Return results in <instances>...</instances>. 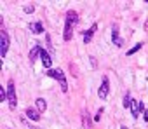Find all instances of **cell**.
Segmentation results:
<instances>
[{
  "instance_id": "2e32d148",
  "label": "cell",
  "mask_w": 148,
  "mask_h": 129,
  "mask_svg": "<svg viewBox=\"0 0 148 129\" xmlns=\"http://www.w3.org/2000/svg\"><path fill=\"white\" fill-rule=\"evenodd\" d=\"M82 124H84V129H91V119H89L87 112L82 113Z\"/></svg>"
},
{
  "instance_id": "7a4b0ae2",
  "label": "cell",
  "mask_w": 148,
  "mask_h": 129,
  "mask_svg": "<svg viewBox=\"0 0 148 129\" xmlns=\"http://www.w3.org/2000/svg\"><path fill=\"white\" fill-rule=\"evenodd\" d=\"M45 75L51 77V79H54V80H58L59 86H61V91H63V93H68V82H66V77H64V73H63V70L52 68V70H47Z\"/></svg>"
},
{
  "instance_id": "d6986e66",
  "label": "cell",
  "mask_w": 148,
  "mask_h": 129,
  "mask_svg": "<svg viewBox=\"0 0 148 129\" xmlns=\"http://www.w3.org/2000/svg\"><path fill=\"white\" fill-rule=\"evenodd\" d=\"M23 11H25L26 14H33V12H35V5H33V4H28V5L23 7Z\"/></svg>"
},
{
  "instance_id": "30bf717a",
  "label": "cell",
  "mask_w": 148,
  "mask_h": 129,
  "mask_svg": "<svg viewBox=\"0 0 148 129\" xmlns=\"http://www.w3.org/2000/svg\"><path fill=\"white\" fill-rule=\"evenodd\" d=\"M96 30H98V25L94 23V25H91V28H89V30L82 32V38H84V44H89V42L92 40V37H94V33H96Z\"/></svg>"
},
{
  "instance_id": "8992f818",
  "label": "cell",
  "mask_w": 148,
  "mask_h": 129,
  "mask_svg": "<svg viewBox=\"0 0 148 129\" xmlns=\"http://www.w3.org/2000/svg\"><path fill=\"white\" fill-rule=\"evenodd\" d=\"M108 93H110V79L105 75L103 80H101V86H99V89H98V96H99L101 99H106V98H108Z\"/></svg>"
},
{
  "instance_id": "9c48e42d",
  "label": "cell",
  "mask_w": 148,
  "mask_h": 129,
  "mask_svg": "<svg viewBox=\"0 0 148 129\" xmlns=\"http://www.w3.org/2000/svg\"><path fill=\"white\" fill-rule=\"evenodd\" d=\"M40 51H42V45H40L38 42H35V44L32 45L30 52H28V59H30V63H32V64L37 61V58H40Z\"/></svg>"
},
{
  "instance_id": "ac0fdd59",
  "label": "cell",
  "mask_w": 148,
  "mask_h": 129,
  "mask_svg": "<svg viewBox=\"0 0 148 129\" xmlns=\"http://www.w3.org/2000/svg\"><path fill=\"white\" fill-rule=\"evenodd\" d=\"M0 101H7V89H4V86H0Z\"/></svg>"
},
{
  "instance_id": "44dd1931",
  "label": "cell",
  "mask_w": 148,
  "mask_h": 129,
  "mask_svg": "<svg viewBox=\"0 0 148 129\" xmlns=\"http://www.w3.org/2000/svg\"><path fill=\"white\" fill-rule=\"evenodd\" d=\"M143 120H145V122H148V110H145V112H143Z\"/></svg>"
},
{
  "instance_id": "277c9868",
  "label": "cell",
  "mask_w": 148,
  "mask_h": 129,
  "mask_svg": "<svg viewBox=\"0 0 148 129\" xmlns=\"http://www.w3.org/2000/svg\"><path fill=\"white\" fill-rule=\"evenodd\" d=\"M9 47H11V37L5 30H2V33H0V58L2 59L7 56Z\"/></svg>"
},
{
  "instance_id": "ba28073f",
  "label": "cell",
  "mask_w": 148,
  "mask_h": 129,
  "mask_svg": "<svg viewBox=\"0 0 148 129\" xmlns=\"http://www.w3.org/2000/svg\"><path fill=\"white\" fill-rule=\"evenodd\" d=\"M40 61H42V64H44L45 70H52V58H51V54L47 52V49H44V47H42V51H40Z\"/></svg>"
},
{
  "instance_id": "9a60e30c",
  "label": "cell",
  "mask_w": 148,
  "mask_h": 129,
  "mask_svg": "<svg viewBox=\"0 0 148 129\" xmlns=\"http://www.w3.org/2000/svg\"><path fill=\"white\" fill-rule=\"evenodd\" d=\"M141 47H143V42H138L136 45H132V47H131V49H129V51L125 52V56H132V54H136V52H138V51H139Z\"/></svg>"
},
{
  "instance_id": "4fadbf2b",
  "label": "cell",
  "mask_w": 148,
  "mask_h": 129,
  "mask_svg": "<svg viewBox=\"0 0 148 129\" xmlns=\"http://www.w3.org/2000/svg\"><path fill=\"white\" fill-rule=\"evenodd\" d=\"M35 105H37V110H38L40 113H44V112L47 110V103H45L44 98H37V99H35Z\"/></svg>"
},
{
  "instance_id": "7402d4cb",
  "label": "cell",
  "mask_w": 148,
  "mask_h": 129,
  "mask_svg": "<svg viewBox=\"0 0 148 129\" xmlns=\"http://www.w3.org/2000/svg\"><path fill=\"white\" fill-rule=\"evenodd\" d=\"M120 129H127V127H125V126H122V127H120Z\"/></svg>"
},
{
  "instance_id": "8fae6325",
  "label": "cell",
  "mask_w": 148,
  "mask_h": 129,
  "mask_svg": "<svg viewBox=\"0 0 148 129\" xmlns=\"http://www.w3.org/2000/svg\"><path fill=\"white\" fill-rule=\"evenodd\" d=\"M28 28H30V32H32V33H35V35H40V33H44V32H45L40 21H35V23H30V25H28Z\"/></svg>"
},
{
  "instance_id": "e0dca14e",
  "label": "cell",
  "mask_w": 148,
  "mask_h": 129,
  "mask_svg": "<svg viewBox=\"0 0 148 129\" xmlns=\"http://www.w3.org/2000/svg\"><path fill=\"white\" fill-rule=\"evenodd\" d=\"M45 45H47V52L52 54V52H54V47H52V44H51V35H49V33H45Z\"/></svg>"
},
{
  "instance_id": "3957f363",
  "label": "cell",
  "mask_w": 148,
  "mask_h": 129,
  "mask_svg": "<svg viewBox=\"0 0 148 129\" xmlns=\"http://www.w3.org/2000/svg\"><path fill=\"white\" fill-rule=\"evenodd\" d=\"M7 101H9V108L16 110V106H18V96H16V87H14V80L12 79L7 82Z\"/></svg>"
},
{
  "instance_id": "52a82bcc",
  "label": "cell",
  "mask_w": 148,
  "mask_h": 129,
  "mask_svg": "<svg viewBox=\"0 0 148 129\" xmlns=\"http://www.w3.org/2000/svg\"><path fill=\"white\" fill-rule=\"evenodd\" d=\"M131 115H132V119H138L139 115H141V112H145L146 108H145V105H143V101H138V99H132V103H131Z\"/></svg>"
},
{
  "instance_id": "6da1fadb",
  "label": "cell",
  "mask_w": 148,
  "mask_h": 129,
  "mask_svg": "<svg viewBox=\"0 0 148 129\" xmlns=\"http://www.w3.org/2000/svg\"><path fill=\"white\" fill-rule=\"evenodd\" d=\"M79 25V14L77 11L70 9L66 12V18H64V30H63V40L64 42H70L73 38V30Z\"/></svg>"
},
{
  "instance_id": "5bb4252c",
  "label": "cell",
  "mask_w": 148,
  "mask_h": 129,
  "mask_svg": "<svg viewBox=\"0 0 148 129\" xmlns=\"http://www.w3.org/2000/svg\"><path fill=\"white\" fill-rule=\"evenodd\" d=\"M131 103H132V98H131V93H129V91H125V94H124V101H122V105H124V108H131Z\"/></svg>"
},
{
  "instance_id": "ffe728a7",
  "label": "cell",
  "mask_w": 148,
  "mask_h": 129,
  "mask_svg": "<svg viewBox=\"0 0 148 129\" xmlns=\"http://www.w3.org/2000/svg\"><path fill=\"white\" fill-rule=\"evenodd\" d=\"M103 112H105V108H99V110H98V113L94 115V120H96V122H99V120H101V115H103Z\"/></svg>"
},
{
  "instance_id": "5b68a950",
  "label": "cell",
  "mask_w": 148,
  "mask_h": 129,
  "mask_svg": "<svg viewBox=\"0 0 148 129\" xmlns=\"http://www.w3.org/2000/svg\"><path fill=\"white\" fill-rule=\"evenodd\" d=\"M112 42L115 47H124V38L120 37V32H119V25L113 23L112 25Z\"/></svg>"
},
{
  "instance_id": "7c38bea8",
  "label": "cell",
  "mask_w": 148,
  "mask_h": 129,
  "mask_svg": "<svg viewBox=\"0 0 148 129\" xmlns=\"http://www.w3.org/2000/svg\"><path fill=\"white\" fill-rule=\"evenodd\" d=\"M26 117L30 119V120H33V122H38L40 120V112L37 110V108H26Z\"/></svg>"
}]
</instances>
